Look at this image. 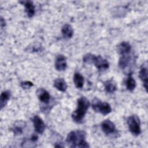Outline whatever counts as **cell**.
Wrapping results in <instances>:
<instances>
[{
	"mask_svg": "<svg viewBox=\"0 0 148 148\" xmlns=\"http://www.w3.org/2000/svg\"><path fill=\"white\" fill-rule=\"evenodd\" d=\"M86 134L83 131H72L68 134L66 141L71 147L87 148L89 147V145L86 141Z\"/></svg>",
	"mask_w": 148,
	"mask_h": 148,
	"instance_id": "obj_1",
	"label": "cell"
},
{
	"mask_svg": "<svg viewBox=\"0 0 148 148\" xmlns=\"http://www.w3.org/2000/svg\"><path fill=\"white\" fill-rule=\"evenodd\" d=\"M89 105L90 102L86 97H82L77 99V108L72 114V118L75 122L80 123L83 121Z\"/></svg>",
	"mask_w": 148,
	"mask_h": 148,
	"instance_id": "obj_2",
	"label": "cell"
},
{
	"mask_svg": "<svg viewBox=\"0 0 148 148\" xmlns=\"http://www.w3.org/2000/svg\"><path fill=\"white\" fill-rule=\"evenodd\" d=\"M92 108L95 112L100 113L104 116L110 113L112 111L110 105L108 103L102 102L98 99H95L93 101Z\"/></svg>",
	"mask_w": 148,
	"mask_h": 148,
	"instance_id": "obj_3",
	"label": "cell"
},
{
	"mask_svg": "<svg viewBox=\"0 0 148 148\" xmlns=\"http://www.w3.org/2000/svg\"><path fill=\"white\" fill-rule=\"evenodd\" d=\"M127 124L129 130L134 135H138L140 134V120L138 116L131 115L127 119Z\"/></svg>",
	"mask_w": 148,
	"mask_h": 148,
	"instance_id": "obj_4",
	"label": "cell"
},
{
	"mask_svg": "<svg viewBox=\"0 0 148 148\" xmlns=\"http://www.w3.org/2000/svg\"><path fill=\"white\" fill-rule=\"evenodd\" d=\"M93 64L96 66V68L100 71H105L107 69L109 66V64L108 61L101 56H95Z\"/></svg>",
	"mask_w": 148,
	"mask_h": 148,
	"instance_id": "obj_5",
	"label": "cell"
},
{
	"mask_svg": "<svg viewBox=\"0 0 148 148\" xmlns=\"http://www.w3.org/2000/svg\"><path fill=\"white\" fill-rule=\"evenodd\" d=\"M101 128L102 131L106 135L113 134L116 130L114 124L109 120H105L102 123Z\"/></svg>",
	"mask_w": 148,
	"mask_h": 148,
	"instance_id": "obj_6",
	"label": "cell"
},
{
	"mask_svg": "<svg viewBox=\"0 0 148 148\" xmlns=\"http://www.w3.org/2000/svg\"><path fill=\"white\" fill-rule=\"evenodd\" d=\"M67 66L66 58L62 54L58 55L55 61V68L58 71H64Z\"/></svg>",
	"mask_w": 148,
	"mask_h": 148,
	"instance_id": "obj_7",
	"label": "cell"
},
{
	"mask_svg": "<svg viewBox=\"0 0 148 148\" xmlns=\"http://www.w3.org/2000/svg\"><path fill=\"white\" fill-rule=\"evenodd\" d=\"M33 123L35 131L38 134H42L45 130V124L43 120L38 116H35L33 117Z\"/></svg>",
	"mask_w": 148,
	"mask_h": 148,
	"instance_id": "obj_8",
	"label": "cell"
},
{
	"mask_svg": "<svg viewBox=\"0 0 148 148\" xmlns=\"http://www.w3.org/2000/svg\"><path fill=\"white\" fill-rule=\"evenodd\" d=\"M37 95L40 101L43 103L47 104L50 100V95L48 91L43 88H39L36 91Z\"/></svg>",
	"mask_w": 148,
	"mask_h": 148,
	"instance_id": "obj_9",
	"label": "cell"
},
{
	"mask_svg": "<svg viewBox=\"0 0 148 148\" xmlns=\"http://www.w3.org/2000/svg\"><path fill=\"white\" fill-rule=\"evenodd\" d=\"M131 50V46L129 43L127 42H123L120 43L117 46L118 53L121 55L128 54L130 53Z\"/></svg>",
	"mask_w": 148,
	"mask_h": 148,
	"instance_id": "obj_10",
	"label": "cell"
},
{
	"mask_svg": "<svg viewBox=\"0 0 148 148\" xmlns=\"http://www.w3.org/2000/svg\"><path fill=\"white\" fill-rule=\"evenodd\" d=\"M23 3L25 6V10L27 16L29 17H32L35 12V6L33 2L31 1H27L23 2Z\"/></svg>",
	"mask_w": 148,
	"mask_h": 148,
	"instance_id": "obj_11",
	"label": "cell"
},
{
	"mask_svg": "<svg viewBox=\"0 0 148 148\" xmlns=\"http://www.w3.org/2000/svg\"><path fill=\"white\" fill-rule=\"evenodd\" d=\"M61 32L64 38L69 39L71 38L73 35V29L71 25L66 24L62 27Z\"/></svg>",
	"mask_w": 148,
	"mask_h": 148,
	"instance_id": "obj_12",
	"label": "cell"
},
{
	"mask_svg": "<svg viewBox=\"0 0 148 148\" xmlns=\"http://www.w3.org/2000/svg\"><path fill=\"white\" fill-rule=\"evenodd\" d=\"M139 77L143 83V86L147 91V66L143 65L140 68L139 71Z\"/></svg>",
	"mask_w": 148,
	"mask_h": 148,
	"instance_id": "obj_13",
	"label": "cell"
},
{
	"mask_svg": "<svg viewBox=\"0 0 148 148\" xmlns=\"http://www.w3.org/2000/svg\"><path fill=\"white\" fill-rule=\"evenodd\" d=\"M54 86L58 90L64 92L67 88V84L62 78H57L54 81Z\"/></svg>",
	"mask_w": 148,
	"mask_h": 148,
	"instance_id": "obj_14",
	"label": "cell"
},
{
	"mask_svg": "<svg viewBox=\"0 0 148 148\" xmlns=\"http://www.w3.org/2000/svg\"><path fill=\"white\" fill-rule=\"evenodd\" d=\"M73 82L76 88H81L83 86L84 77L79 72H76L73 76Z\"/></svg>",
	"mask_w": 148,
	"mask_h": 148,
	"instance_id": "obj_15",
	"label": "cell"
},
{
	"mask_svg": "<svg viewBox=\"0 0 148 148\" xmlns=\"http://www.w3.org/2000/svg\"><path fill=\"white\" fill-rule=\"evenodd\" d=\"M130 61V56H129V54H125V55H121L119 61V67L121 69L125 68Z\"/></svg>",
	"mask_w": 148,
	"mask_h": 148,
	"instance_id": "obj_16",
	"label": "cell"
},
{
	"mask_svg": "<svg viewBox=\"0 0 148 148\" xmlns=\"http://www.w3.org/2000/svg\"><path fill=\"white\" fill-rule=\"evenodd\" d=\"M104 87L105 91L108 93H113L117 89L115 83L112 80L106 81L104 83Z\"/></svg>",
	"mask_w": 148,
	"mask_h": 148,
	"instance_id": "obj_17",
	"label": "cell"
},
{
	"mask_svg": "<svg viewBox=\"0 0 148 148\" xmlns=\"http://www.w3.org/2000/svg\"><path fill=\"white\" fill-rule=\"evenodd\" d=\"M10 97V92L9 91H3L0 97V106L1 109H2L7 103Z\"/></svg>",
	"mask_w": 148,
	"mask_h": 148,
	"instance_id": "obj_18",
	"label": "cell"
},
{
	"mask_svg": "<svg viewBox=\"0 0 148 148\" xmlns=\"http://www.w3.org/2000/svg\"><path fill=\"white\" fill-rule=\"evenodd\" d=\"M135 87H136L135 80L131 76H128L126 80V87L127 90L130 91H132L135 89Z\"/></svg>",
	"mask_w": 148,
	"mask_h": 148,
	"instance_id": "obj_19",
	"label": "cell"
},
{
	"mask_svg": "<svg viewBox=\"0 0 148 148\" xmlns=\"http://www.w3.org/2000/svg\"><path fill=\"white\" fill-rule=\"evenodd\" d=\"M95 55L91 54V53H88L86 54L84 56L83 58V61L84 62L88 64H93L94 59L95 58Z\"/></svg>",
	"mask_w": 148,
	"mask_h": 148,
	"instance_id": "obj_20",
	"label": "cell"
},
{
	"mask_svg": "<svg viewBox=\"0 0 148 148\" xmlns=\"http://www.w3.org/2000/svg\"><path fill=\"white\" fill-rule=\"evenodd\" d=\"M24 122L20 121L17 122V124H16L13 128V132L15 135H20L23 132V128L24 127V125H21L24 124Z\"/></svg>",
	"mask_w": 148,
	"mask_h": 148,
	"instance_id": "obj_21",
	"label": "cell"
},
{
	"mask_svg": "<svg viewBox=\"0 0 148 148\" xmlns=\"http://www.w3.org/2000/svg\"><path fill=\"white\" fill-rule=\"evenodd\" d=\"M21 86L23 88L27 89L33 86V83L29 81H25L21 83Z\"/></svg>",
	"mask_w": 148,
	"mask_h": 148,
	"instance_id": "obj_22",
	"label": "cell"
},
{
	"mask_svg": "<svg viewBox=\"0 0 148 148\" xmlns=\"http://www.w3.org/2000/svg\"><path fill=\"white\" fill-rule=\"evenodd\" d=\"M38 140V136L35 135H34L33 136H32L31 138V140L32 142H36V140Z\"/></svg>",
	"mask_w": 148,
	"mask_h": 148,
	"instance_id": "obj_23",
	"label": "cell"
},
{
	"mask_svg": "<svg viewBox=\"0 0 148 148\" xmlns=\"http://www.w3.org/2000/svg\"><path fill=\"white\" fill-rule=\"evenodd\" d=\"M3 25H5V20H3V19L2 18H1V27H3Z\"/></svg>",
	"mask_w": 148,
	"mask_h": 148,
	"instance_id": "obj_24",
	"label": "cell"
}]
</instances>
